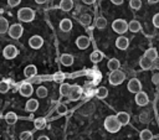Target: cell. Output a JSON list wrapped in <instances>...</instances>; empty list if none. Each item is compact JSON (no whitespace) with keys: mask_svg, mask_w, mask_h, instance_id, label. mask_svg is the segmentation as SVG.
<instances>
[{"mask_svg":"<svg viewBox=\"0 0 159 140\" xmlns=\"http://www.w3.org/2000/svg\"><path fill=\"white\" fill-rule=\"evenodd\" d=\"M129 6L133 10H139L142 7V0H129Z\"/></svg>","mask_w":159,"mask_h":140,"instance_id":"34","label":"cell"},{"mask_svg":"<svg viewBox=\"0 0 159 140\" xmlns=\"http://www.w3.org/2000/svg\"><path fill=\"white\" fill-rule=\"evenodd\" d=\"M128 30H129L130 32L135 33V32H138V31L142 30V25H140L139 21H137V20H132V21L128 24Z\"/></svg>","mask_w":159,"mask_h":140,"instance_id":"17","label":"cell"},{"mask_svg":"<svg viewBox=\"0 0 159 140\" xmlns=\"http://www.w3.org/2000/svg\"><path fill=\"white\" fill-rule=\"evenodd\" d=\"M153 66H154V68H157V69H159V56L153 61Z\"/></svg>","mask_w":159,"mask_h":140,"instance_id":"43","label":"cell"},{"mask_svg":"<svg viewBox=\"0 0 159 140\" xmlns=\"http://www.w3.org/2000/svg\"><path fill=\"white\" fill-rule=\"evenodd\" d=\"M139 66H140V68H142V69L148 71V69H150V68L153 67V61H152V59H149L148 57L143 56V57L139 59Z\"/></svg>","mask_w":159,"mask_h":140,"instance_id":"14","label":"cell"},{"mask_svg":"<svg viewBox=\"0 0 159 140\" xmlns=\"http://www.w3.org/2000/svg\"><path fill=\"white\" fill-rule=\"evenodd\" d=\"M17 48L14 46V45H7L5 48H4V51H2V55H4V57L6 58V59H12V58H15L16 56H17Z\"/></svg>","mask_w":159,"mask_h":140,"instance_id":"6","label":"cell"},{"mask_svg":"<svg viewBox=\"0 0 159 140\" xmlns=\"http://www.w3.org/2000/svg\"><path fill=\"white\" fill-rule=\"evenodd\" d=\"M5 120H6L7 124L12 125V124H15V123L17 121V115H16L14 112H9V113H6V115H5Z\"/></svg>","mask_w":159,"mask_h":140,"instance_id":"26","label":"cell"},{"mask_svg":"<svg viewBox=\"0 0 159 140\" xmlns=\"http://www.w3.org/2000/svg\"><path fill=\"white\" fill-rule=\"evenodd\" d=\"M19 92L22 97H31V94L34 93V88L30 83H24V84H21Z\"/></svg>","mask_w":159,"mask_h":140,"instance_id":"12","label":"cell"},{"mask_svg":"<svg viewBox=\"0 0 159 140\" xmlns=\"http://www.w3.org/2000/svg\"><path fill=\"white\" fill-rule=\"evenodd\" d=\"M153 25H154V27H157V28H159V12L158 14H155L154 16H153Z\"/></svg>","mask_w":159,"mask_h":140,"instance_id":"40","label":"cell"},{"mask_svg":"<svg viewBox=\"0 0 159 140\" xmlns=\"http://www.w3.org/2000/svg\"><path fill=\"white\" fill-rule=\"evenodd\" d=\"M107 26V20L104 19V17H98L97 20H96V27L97 28H99V30H103L104 27Z\"/></svg>","mask_w":159,"mask_h":140,"instance_id":"32","label":"cell"},{"mask_svg":"<svg viewBox=\"0 0 159 140\" xmlns=\"http://www.w3.org/2000/svg\"><path fill=\"white\" fill-rule=\"evenodd\" d=\"M81 93H82V89H81V87H80V85H77V84L71 85V90H70L68 98H70L71 100H77V99H80Z\"/></svg>","mask_w":159,"mask_h":140,"instance_id":"10","label":"cell"},{"mask_svg":"<svg viewBox=\"0 0 159 140\" xmlns=\"http://www.w3.org/2000/svg\"><path fill=\"white\" fill-rule=\"evenodd\" d=\"M9 22H7V20L5 19V17H1L0 16V33L2 35V33H5V32H7L9 31Z\"/></svg>","mask_w":159,"mask_h":140,"instance_id":"28","label":"cell"},{"mask_svg":"<svg viewBox=\"0 0 159 140\" xmlns=\"http://www.w3.org/2000/svg\"><path fill=\"white\" fill-rule=\"evenodd\" d=\"M117 119L119 120V123H120L122 125H127V124L129 123L130 116H129V114L125 113V112H119V113L117 114Z\"/></svg>","mask_w":159,"mask_h":140,"instance_id":"19","label":"cell"},{"mask_svg":"<svg viewBox=\"0 0 159 140\" xmlns=\"http://www.w3.org/2000/svg\"><path fill=\"white\" fill-rule=\"evenodd\" d=\"M78 21H80V24H82L84 26H88L91 24V21H92V17H91L89 14H82V15H80Z\"/></svg>","mask_w":159,"mask_h":140,"instance_id":"25","label":"cell"},{"mask_svg":"<svg viewBox=\"0 0 159 140\" xmlns=\"http://www.w3.org/2000/svg\"><path fill=\"white\" fill-rule=\"evenodd\" d=\"M111 1H112L114 5H120V4H123L124 0H111Z\"/></svg>","mask_w":159,"mask_h":140,"instance_id":"44","label":"cell"},{"mask_svg":"<svg viewBox=\"0 0 159 140\" xmlns=\"http://www.w3.org/2000/svg\"><path fill=\"white\" fill-rule=\"evenodd\" d=\"M9 36L14 40H17L21 37V35L24 33V27L21 24H12L10 27H9V31H7Z\"/></svg>","mask_w":159,"mask_h":140,"instance_id":"5","label":"cell"},{"mask_svg":"<svg viewBox=\"0 0 159 140\" xmlns=\"http://www.w3.org/2000/svg\"><path fill=\"white\" fill-rule=\"evenodd\" d=\"M76 45L80 50H86L89 46V38L87 36H80L76 40Z\"/></svg>","mask_w":159,"mask_h":140,"instance_id":"13","label":"cell"},{"mask_svg":"<svg viewBox=\"0 0 159 140\" xmlns=\"http://www.w3.org/2000/svg\"><path fill=\"white\" fill-rule=\"evenodd\" d=\"M70 90H71V85L67 84V83H62L60 85V94L63 95V97H67L70 94Z\"/></svg>","mask_w":159,"mask_h":140,"instance_id":"29","label":"cell"},{"mask_svg":"<svg viewBox=\"0 0 159 140\" xmlns=\"http://www.w3.org/2000/svg\"><path fill=\"white\" fill-rule=\"evenodd\" d=\"M96 95H97V98H99V99H104V98L108 95V89H107L106 87H99V88L97 89V92H96Z\"/></svg>","mask_w":159,"mask_h":140,"instance_id":"30","label":"cell"},{"mask_svg":"<svg viewBox=\"0 0 159 140\" xmlns=\"http://www.w3.org/2000/svg\"><path fill=\"white\" fill-rule=\"evenodd\" d=\"M60 30L63 32H70L72 30V21L70 19H63L60 22Z\"/></svg>","mask_w":159,"mask_h":140,"instance_id":"15","label":"cell"},{"mask_svg":"<svg viewBox=\"0 0 159 140\" xmlns=\"http://www.w3.org/2000/svg\"><path fill=\"white\" fill-rule=\"evenodd\" d=\"M17 19L22 22H31L35 19V11L30 7H22L17 11Z\"/></svg>","mask_w":159,"mask_h":140,"instance_id":"2","label":"cell"},{"mask_svg":"<svg viewBox=\"0 0 159 140\" xmlns=\"http://www.w3.org/2000/svg\"><path fill=\"white\" fill-rule=\"evenodd\" d=\"M29 45H30L31 48H34V50H39V48H41L42 45H43V38H42L41 36H39V35H34V36L30 37V40H29Z\"/></svg>","mask_w":159,"mask_h":140,"instance_id":"8","label":"cell"},{"mask_svg":"<svg viewBox=\"0 0 159 140\" xmlns=\"http://www.w3.org/2000/svg\"><path fill=\"white\" fill-rule=\"evenodd\" d=\"M36 94H37L39 98H45V97H47V88L43 87V85L37 87V89H36Z\"/></svg>","mask_w":159,"mask_h":140,"instance_id":"33","label":"cell"},{"mask_svg":"<svg viewBox=\"0 0 159 140\" xmlns=\"http://www.w3.org/2000/svg\"><path fill=\"white\" fill-rule=\"evenodd\" d=\"M56 110H57V113H58L60 115H65V114L67 113V107H66L65 104H58L57 108H56Z\"/></svg>","mask_w":159,"mask_h":140,"instance_id":"35","label":"cell"},{"mask_svg":"<svg viewBox=\"0 0 159 140\" xmlns=\"http://www.w3.org/2000/svg\"><path fill=\"white\" fill-rule=\"evenodd\" d=\"M84 4H87V5H91V4H93L96 0H82Z\"/></svg>","mask_w":159,"mask_h":140,"instance_id":"45","label":"cell"},{"mask_svg":"<svg viewBox=\"0 0 159 140\" xmlns=\"http://www.w3.org/2000/svg\"><path fill=\"white\" fill-rule=\"evenodd\" d=\"M65 78H66V77H65V74H63L62 72H58V73H56V74L53 76V81H55V82H63Z\"/></svg>","mask_w":159,"mask_h":140,"instance_id":"39","label":"cell"},{"mask_svg":"<svg viewBox=\"0 0 159 140\" xmlns=\"http://www.w3.org/2000/svg\"><path fill=\"white\" fill-rule=\"evenodd\" d=\"M34 126H35L36 129H43V128L46 126V120H45V118H37V119H35V120H34Z\"/></svg>","mask_w":159,"mask_h":140,"instance_id":"31","label":"cell"},{"mask_svg":"<svg viewBox=\"0 0 159 140\" xmlns=\"http://www.w3.org/2000/svg\"><path fill=\"white\" fill-rule=\"evenodd\" d=\"M139 138H140L142 140H152V139L154 138V135H153V133H152L149 129H144V130L140 131Z\"/></svg>","mask_w":159,"mask_h":140,"instance_id":"27","label":"cell"},{"mask_svg":"<svg viewBox=\"0 0 159 140\" xmlns=\"http://www.w3.org/2000/svg\"><path fill=\"white\" fill-rule=\"evenodd\" d=\"M152 82L155 84V85H159V73H154L152 76Z\"/></svg>","mask_w":159,"mask_h":140,"instance_id":"41","label":"cell"},{"mask_svg":"<svg viewBox=\"0 0 159 140\" xmlns=\"http://www.w3.org/2000/svg\"><path fill=\"white\" fill-rule=\"evenodd\" d=\"M127 88H128V90L130 92V93H138L139 90H142V84H140V82H139V79H137V78H132V79H129V82H128V84H127Z\"/></svg>","mask_w":159,"mask_h":140,"instance_id":"9","label":"cell"},{"mask_svg":"<svg viewBox=\"0 0 159 140\" xmlns=\"http://www.w3.org/2000/svg\"><path fill=\"white\" fill-rule=\"evenodd\" d=\"M112 28H113L114 32L122 35L128 30V22L125 20H123V19H117V20H114L112 22Z\"/></svg>","mask_w":159,"mask_h":140,"instance_id":"4","label":"cell"},{"mask_svg":"<svg viewBox=\"0 0 159 140\" xmlns=\"http://www.w3.org/2000/svg\"><path fill=\"white\" fill-rule=\"evenodd\" d=\"M107 67L109 71H114V69H118L120 67V62L117 59V58H111L108 62H107Z\"/></svg>","mask_w":159,"mask_h":140,"instance_id":"22","label":"cell"},{"mask_svg":"<svg viewBox=\"0 0 159 140\" xmlns=\"http://www.w3.org/2000/svg\"><path fill=\"white\" fill-rule=\"evenodd\" d=\"M31 138H32V133H31V131L25 130V131H22V133L20 134V139H21V140H29V139H31Z\"/></svg>","mask_w":159,"mask_h":140,"instance_id":"37","label":"cell"},{"mask_svg":"<svg viewBox=\"0 0 159 140\" xmlns=\"http://www.w3.org/2000/svg\"><path fill=\"white\" fill-rule=\"evenodd\" d=\"M149 114L148 113H140V115H139V120H140V123H143V124H147V123H149Z\"/></svg>","mask_w":159,"mask_h":140,"instance_id":"36","label":"cell"},{"mask_svg":"<svg viewBox=\"0 0 159 140\" xmlns=\"http://www.w3.org/2000/svg\"><path fill=\"white\" fill-rule=\"evenodd\" d=\"M61 63L63 66H71L73 63V57L68 53H63V55H61Z\"/></svg>","mask_w":159,"mask_h":140,"instance_id":"24","label":"cell"},{"mask_svg":"<svg viewBox=\"0 0 159 140\" xmlns=\"http://www.w3.org/2000/svg\"><path fill=\"white\" fill-rule=\"evenodd\" d=\"M129 46V40L125 36H119L116 40V47L118 50H127Z\"/></svg>","mask_w":159,"mask_h":140,"instance_id":"11","label":"cell"},{"mask_svg":"<svg viewBox=\"0 0 159 140\" xmlns=\"http://www.w3.org/2000/svg\"><path fill=\"white\" fill-rule=\"evenodd\" d=\"M25 108H26L27 112H31V113H32V112L37 110V108H39V102H37L36 99H29V100L26 102Z\"/></svg>","mask_w":159,"mask_h":140,"instance_id":"18","label":"cell"},{"mask_svg":"<svg viewBox=\"0 0 159 140\" xmlns=\"http://www.w3.org/2000/svg\"><path fill=\"white\" fill-rule=\"evenodd\" d=\"M135 103H137V105H139V107L147 105V104L149 103V97H148V94H147L145 92H143V90H139L138 93H135Z\"/></svg>","mask_w":159,"mask_h":140,"instance_id":"7","label":"cell"},{"mask_svg":"<svg viewBox=\"0 0 159 140\" xmlns=\"http://www.w3.org/2000/svg\"><path fill=\"white\" fill-rule=\"evenodd\" d=\"M124 79H125V74L119 68L114 69V71H111V74L108 77V81L112 85H119L120 83L124 82Z\"/></svg>","mask_w":159,"mask_h":140,"instance_id":"3","label":"cell"},{"mask_svg":"<svg viewBox=\"0 0 159 140\" xmlns=\"http://www.w3.org/2000/svg\"><path fill=\"white\" fill-rule=\"evenodd\" d=\"M9 90V83L6 81L0 82V93H6Z\"/></svg>","mask_w":159,"mask_h":140,"instance_id":"38","label":"cell"},{"mask_svg":"<svg viewBox=\"0 0 159 140\" xmlns=\"http://www.w3.org/2000/svg\"><path fill=\"white\" fill-rule=\"evenodd\" d=\"M158 1H159V0H148V2H149V4H157Z\"/></svg>","mask_w":159,"mask_h":140,"instance_id":"48","label":"cell"},{"mask_svg":"<svg viewBox=\"0 0 159 140\" xmlns=\"http://www.w3.org/2000/svg\"><path fill=\"white\" fill-rule=\"evenodd\" d=\"M39 140H48V138L46 135H41V136H39Z\"/></svg>","mask_w":159,"mask_h":140,"instance_id":"46","label":"cell"},{"mask_svg":"<svg viewBox=\"0 0 159 140\" xmlns=\"http://www.w3.org/2000/svg\"><path fill=\"white\" fill-rule=\"evenodd\" d=\"M120 126H122V124L117 119V115H109V116H107L104 119V128L109 133H117V131H119Z\"/></svg>","mask_w":159,"mask_h":140,"instance_id":"1","label":"cell"},{"mask_svg":"<svg viewBox=\"0 0 159 140\" xmlns=\"http://www.w3.org/2000/svg\"><path fill=\"white\" fill-rule=\"evenodd\" d=\"M21 2V0H7V5L14 7V6H17Z\"/></svg>","mask_w":159,"mask_h":140,"instance_id":"42","label":"cell"},{"mask_svg":"<svg viewBox=\"0 0 159 140\" xmlns=\"http://www.w3.org/2000/svg\"><path fill=\"white\" fill-rule=\"evenodd\" d=\"M144 56H145V57H148L149 59L154 61V59L158 57V51H157V48L150 47V48H148V50L144 52Z\"/></svg>","mask_w":159,"mask_h":140,"instance_id":"23","label":"cell"},{"mask_svg":"<svg viewBox=\"0 0 159 140\" xmlns=\"http://www.w3.org/2000/svg\"><path fill=\"white\" fill-rule=\"evenodd\" d=\"M103 53L101 52V51H93L92 53H91V56H89V58H91V61L93 62V63H98V62H101L102 59H103Z\"/></svg>","mask_w":159,"mask_h":140,"instance_id":"21","label":"cell"},{"mask_svg":"<svg viewBox=\"0 0 159 140\" xmlns=\"http://www.w3.org/2000/svg\"><path fill=\"white\" fill-rule=\"evenodd\" d=\"M36 73H37V68H36V66H34V64H29V66H26L25 69H24V74H25V77H27V78H31V77L36 76Z\"/></svg>","mask_w":159,"mask_h":140,"instance_id":"16","label":"cell"},{"mask_svg":"<svg viewBox=\"0 0 159 140\" xmlns=\"http://www.w3.org/2000/svg\"><path fill=\"white\" fill-rule=\"evenodd\" d=\"M35 1H36L37 4H40V5H41V4H45V2H47V0H35Z\"/></svg>","mask_w":159,"mask_h":140,"instance_id":"47","label":"cell"},{"mask_svg":"<svg viewBox=\"0 0 159 140\" xmlns=\"http://www.w3.org/2000/svg\"><path fill=\"white\" fill-rule=\"evenodd\" d=\"M72 7H73V1L72 0H61V2H60V9L62 10V11H70V10H72Z\"/></svg>","mask_w":159,"mask_h":140,"instance_id":"20","label":"cell"}]
</instances>
